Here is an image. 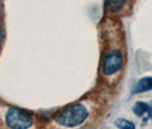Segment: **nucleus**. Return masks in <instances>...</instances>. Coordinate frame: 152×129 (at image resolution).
<instances>
[{
    "mask_svg": "<svg viewBox=\"0 0 152 129\" xmlns=\"http://www.w3.org/2000/svg\"><path fill=\"white\" fill-rule=\"evenodd\" d=\"M0 121L6 129H34L37 125L32 112L7 104H0Z\"/></svg>",
    "mask_w": 152,
    "mask_h": 129,
    "instance_id": "3",
    "label": "nucleus"
},
{
    "mask_svg": "<svg viewBox=\"0 0 152 129\" xmlns=\"http://www.w3.org/2000/svg\"><path fill=\"white\" fill-rule=\"evenodd\" d=\"M152 90V77H145L140 79L133 88V94H141Z\"/></svg>",
    "mask_w": 152,
    "mask_h": 129,
    "instance_id": "6",
    "label": "nucleus"
},
{
    "mask_svg": "<svg viewBox=\"0 0 152 129\" xmlns=\"http://www.w3.org/2000/svg\"><path fill=\"white\" fill-rule=\"evenodd\" d=\"M103 36L105 39V46L101 57L99 73L107 85H112L122 73L126 64V55L122 49L119 28L115 26V22L111 20V17L104 26Z\"/></svg>",
    "mask_w": 152,
    "mask_h": 129,
    "instance_id": "1",
    "label": "nucleus"
},
{
    "mask_svg": "<svg viewBox=\"0 0 152 129\" xmlns=\"http://www.w3.org/2000/svg\"><path fill=\"white\" fill-rule=\"evenodd\" d=\"M2 12H4V1L0 0V17L2 15Z\"/></svg>",
    "mask_w": 152,
    "mask_h": 129,
    "instance_id": "9",
    "label": "nucleus"
},
{
    "mask_svg": "<svg viewBox=\"0 0 152 129\" xmlns=\"http://www.w3.org/2000/svg\"><path fill=\"white\" fill-rule=\"evenodd\" d=\"M5 36H6V32H5V28L2 26V24H0V48L4 44V40H5Z\"/></svg>",
    "mask_w": 152,
    "mask_h": 129,
    "instance_id": "8",
    "label": "nucleus"
},
{
    "mask_svg": "<svg viewBox=\"0 0 152 129\" xmlns=\"http://www.w3.org/2000/svg\"><path fill=\"white\" fill-rule=\"evenodd\" d=\"M115 127L119 129H135V125L132 121L127 120V119H124V118H120L118 120H115L114 122Z\"/></svg>",
    "mask_w": 152,
    "mask_h": 129,
    "instance_id": "7",
    "label": "nucleus"
},
{
    "mask_svg": "<svg viewBox=\"0 0 152 129\" xmlns=\"http://www.w3.org/2000/svg\"><path fill=\"white\" fill-rule=\"evenodd\" d=\"M134 1L135 0H105L104 10L111 18L125 15L132 10Z\"/></svg>",
    "mask_w": 152,
    "mask_h": 129,
    "instance_id": "4",
    "label": "nucleus"
},
{
    "mask_svg": "<svg viewBox=\"0 0 152 129\" xmlns=\"http://www.w3.org/2000/svg\"><path fill=\"white\" fill-rule=\"evenodd\" d=\"M133 112L137 117H143L146 115L148 118L152 119V102L144 103V102H137L133 106Z\"/></svg>",
    "mask_w": 152,
    "mask_h": 129,
    "instance_id": "5",
    "label": "nucleus"
},
{
    "mask_svg": "<svg viewBox=\"0 0 152 129\" xmlns=\"http://www.w3.org/2000/svg\"><path fill=\"white\" fill-rule=\"evenodd\" d=\"M95 111L91 99H80L60 110L50 120L53 129H78L89 121Z\"/></svg>",
    "mask_w": 152,
    "mask_h": 129,
    "instance_id": "2",
    "label": "nucleus"
}]
</instances>
